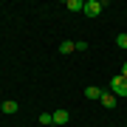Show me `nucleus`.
<instances>
[{"label":"nucleus","mask_w":127,"mask_h":127,"mask_svg":"<svg viewBox=\"0 0 127 127\" xmlns=\"http://www.w3.org/2000/svg\"><path fill=\"white\" fill-rule=\"evenodd\" d=\"M73 51H79V54H82V51H88V42H85V40H79V42H73Z\"/></svg>","instance_id":"nucleus-11"},{"label":"nucleus","mask_w":127,"mask_h":127,"mask_svg":"<svg viewBox=\"0 0 127 127\" xmlns=\"http://www.w3.org/2000/svg\"><path fill=\"white\" fill-rule=\"evenodd\" d=\"M116 45L127 51V34H119V37H116Z\"/></svg>","instance_id":"nucleus-9"},{"label":"nucleus","mask_w":127,"mask_h":127,"mask_svg":"<svg viewBox=\"0 0 127 127\" xmlns=\"http://www.w3.org/2000/svg\"><path fill=\"white\" fill-rule=\"evenodd\" d=\"M99 102H102V104H104V107H107V110H113L119 99H116V96H113V93H110V91H107V93H104V91H102V96H99Z\"/></svg>","instance_id":"nucleus-3"},{"label":"nucleus","mask_w":127,"mask_h":127,"mask_svg":"<svg viewBox=\"0 0 127 127\" xmlns=\"http://www.w3.org/2000/svg\"><path fill=\"white\" fill-rule=\"evenodd\" d=\"M37 122H40V124H54V116H51V113H40Z\"/></svg>","instance_id":"nucleus-8"},{"label":"nucleus","mask_w":127,"mask_h":127,"mask_svg":"<svg viewBox=\"0 0 127 127\" xmlns=\"http://www.w3.org/2000/svg\"><path fill=\"white\" fill-rule=\"evenodd\" d=\"M17 110H20V104L14 102V99H6L3 102V113H17Z\"/></svg>","instance_id":"nucleus-5"},{"label":"nucleus","mask_w":127,"mask_h":127,"mask_svg":"<svg viewBox=\"0 0 127 127\" xmlns=\"http://www.w3.org/2000/svg\"><path fill=\"white\" fill-rule=\"evenodd\" d=\"M85 96H88V99H99V96H102V91H99V88H85Z\"/></svg>","instance_id":"nucleus-7"},{"label":"nucleus","mask_w":127,"mask_h":127,"mask_svg":"<svg viewBox=\"0 0 127 127\" xmlns=\"http://www.w3.org/2000/svg\"><path fill=\"white\" fill-rule=\"evenodd\" d=\"M51 116H54V124H65V122L71 119V113H68V110H54Z\"/></svg>","instance_id":"nucleus-4"},{"label":"nucleus","mask_w":127,"mask_h":127,"mask_svg":"<svg viewBox=\"0 0 127 127\" xmlns=\"http://www.w3.org/2000/svg\"><path fill=\"white\" fill-rule=\"evenodd\" d=\"M124 127H127V124H124Z\"/></svg>","instance_id":"nucleus-13"},{"label":"nucleus","mask_w":127,"mask_h":127,"mask_svg":"<svg viewBox=\"0 0 127 127\" xmlns=\"http://www.w3.org/2000/svg\"><path fill=\"white\" fill-rule=\"evenodd\" d=\"M59 51H62V54H71V51H73V42H68V40H65L62 45H59Z\"/></svg>","instance_id":"nucleus-10"},{"label":"nucleus","mask_w":127,"mask_h":127,"mask_svg":"<svg viewBox=\"0 0 127 127\" xmlns=\"http://www.w3.org/2000/svg\"><path fill=\"white\" fill-rule=\"evenodd\" d=\"M65 9H68V11H82V9H85V3H82V0H68Z\"/></svg>","instance_id":"nucleus-6"},{"label":"nucleus","mask_w":127,"mask_h":127,"mask_svg":"<svg viewBox=\"0 0 127 127\" xmlns=\"http://www.w3.org/2000/svg\"><path fill=\"white\" fill-rule=\"evenodd\" d=\"M110 93H113L116 99H124L127 96V79L124 76H113L110 79Z\"/></svg>","instance_id":"nucleus-1"},{"label":"nucleus","mask_w":127,"mask_h":127,"mask_svg":"<svg viewBox=\"0 0 127 127\" xmlns=\"http://www.w3.org/2000/svg\"><path fill=\"white\" fill-rule=\"evenodd\" d=\"M122 76H124V79H127V62H124V65H122Z\"/></svg>","instance_id":"nucleus-12"},{"label":"nucleus","mask_w":127,"mask_h":127,"mask_svg":"<svg viewBox=\"0 0 127 127\" xmlns=\"http://www.w3.org/2000/svg\"><path fill=\"white\" fill-rule=\"evenodd\" d=\"M102 9H104V3H102V0H88V3H85V9H82V11H85L88 17H96V14H99Z\"/></svg>","instance_id":"nucleus-2"}]
</instances>
